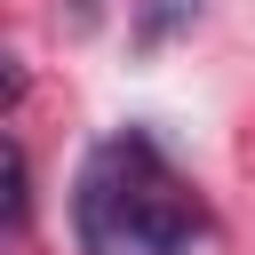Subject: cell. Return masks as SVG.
<instances>
[{"instance_id":"4","label":"cell","mask_w":255,"mask_h":255,"mask_svg":"<svg viewBox=\"0 0 255 255\" xmlns=\"http://www.w3.org/2000/svg\"><path fill=\"white\" fill-rule=\"evenodd\" d=\"M24 96V72H16V56H0V104H16Z\"/></svg>"},{"instance_id":"1","label":"cell","mask_w":255,"mask_h":255,"mask_svg":"<svg viewBox=\"0 0 255 255\" xmlns=\"http://www.w3.org/2000/svg\"><path fill=\"white\" fill-rule=\"evenodd\" d=\"M199 191L167 167L151 135H104L72 183V231L80 255H191L199 239Z\"/></svg>"},{"instance_id":"3","label":"cell","mask_w":255,"mask_h":255,"mask_svg":"<svg viewBox=\"0 0 255 255\" xmlns=\"http://www.w3.org/2000/svg\"><path fill=\"white\" fill-rule=\"evenodd\" d=\"M199 16H207V0H135V48H167Z\"/></svg>"},{"instance_id":"2","label":"cell","mask_w":255,"mask_h":255,"mask_svg":"<svg viewBox=\"0 0 255 255\" xmlns=\"http://www.w3.org/2000/svg\"><path fill=\"white\" fill-rule=\"evenodd\" d=\"M24 215H32V159L16 135H0V239L24 231Z\"/></svg>"}]
</instances>
